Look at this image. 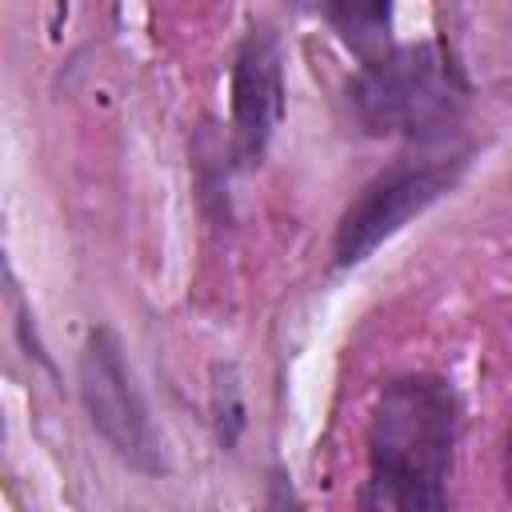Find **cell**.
<instances>
[{
	"instance_id": "6da1fadb",
	"label": "cell",
	"mask_w": 512,
	"mask_h": 512,
	"mask_svg": "<svg viewBox=\"0 0 512 512\" xmlns=\"http://www.w3.org/2000/svg\"><path fill=\"white\" fill-rule=\"evenodd\" d=\"M456 396L436 376L392 380L368 424L364 508L432 512L448 504V472L456 448Z\"/></svg>"
},
{
	"instance_id": "5b68a950",
	"label": "cell",
	"mask_w": 512,
	"mask_h": 512,
	"mask_svg": "<svg viewBox=\"0 0 512 512\" xmlns=\"http://www.w3.org/2000/svg\"><path fill=\"white\" fill-rule=\"evenodd\" d=\"M284 116V72L276 40L264 32H252L236 56L232 72V132L236 152L244 160H260L272 132Z\"/></svg>"
},
{
	"instance_id": "52a82bcc",
	"label": "cell",
	"mask_w": 512,
	"mask_h": 512,
	"mask_svg": "<svg viewBox=\"0 0 512 512\" xmlns=\"http://www.w3.org/2000/svg\"><path fill=\"white\" fill-rule=\"evenodd\" d=\"M504 480H508V496H512V432H508V456H504Z\"/></svg>"
},
{
	"instance_id": "3957f363",
	"label": "cell",
	"mask_w": 512,
	"mask_h": 512,
	"mask_svg": "<svg viewBox=\"0 0 512 512\" xmlns=\"http://www.w3.org/2000/svg\"><path fill=\"white\" fill-rule=\"evenodd\" d=\"M80 396L96 432L112 444L120 460L140 472L164 468V444L152 424L148 400L124 360V348L112 332H92L80 352Z\"/></svg>"
},
{
	"instance_id": "7a4b0ae2",
	"label": "cell",
	"mask_w": 512,
	"mask_h": 512,
	"mask_svg": "<svg viewBox=\"0 0 512 512\" xmlns=\"http://www.w3.org/2000/svg\"><path fill=\"white\" fill-rule=\"evenodd\" d=\"M464 80L436 44H412L376 56L352 84L356 120L372 136L444 140L464 116Z\"/></svg>"
},
{
	"instance_id": "8992f818",
	"label": "cell",
	"mask_w": 512,
	"mask_h": 512,
	"mask_svg": "<svg viewBox=\"0 0 512 512\" xmlns=\"http://www.w3.org/2000/svg\"><path fill=\"white\" fill-rule=\"evenodd\" d=\"M332 24L340 28V36L360 48V52H376L388 40V24H392V0H324Z\"/></svg>"
},
{
	"instance_id": "277c9868",
	"label": "cell",
	"mask_w": 512,
	"mask_h": 512,
	"mask_svg": "<svg viewBox=\"0 0 512 512\" xmlns=\"http://www.w3.org/2000/svg\"><path fill=\"white\" fill-rule=\"evenodd\" d=\"M460 156L452 160H412L380 172L340 216L336 228V264H360L388 236H396L412 216L436 204L460 176Z\"/></svg>"
}]
</instances>
